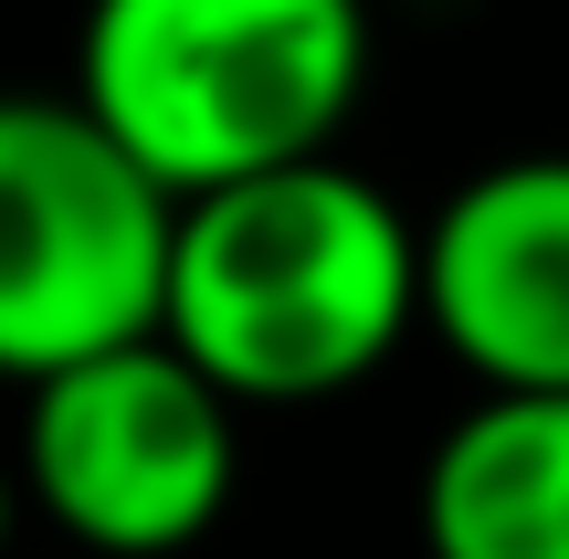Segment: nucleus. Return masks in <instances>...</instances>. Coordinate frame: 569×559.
<instances>
[{"label": "nucleus", "instance_id": "obj_2", "mask_svg": "<svg viewBox=\"0 0 569 559\" xmlns=\"http://www.w3.org/2000/svg\"><path fill=\"white\" fill-rule=\"evenodd\" d=\"M74 96L169 201L338 159L369 96V0H84Z\"/></svg>", "mask_w": 569, "mask_h": 559}, {"label": "nucleus", "instance_id": "obj_3", "mask_svg": "<svg viewBox=\"0 0 569 559\" xmlns=\"http://www.w3.org/2000/svg\"><path fill=\"white\" fill-rule=\"evenodd\" d=\"M180 201L84 117V96H0V380L84 370L169 317Z\"/></svg>", "mask_w": 569, "mask_h": 559}, {"label": "nucleus", "instance_id": "obj_1", "mask_svg": "<svg viewBox=\"0 0 569 559\" xmlns=\"http://www.w3.org/2000/svg\"><path fill=\"white\" fill-rule=\"evenodd\" d=\"M422 328V222L369 169L306 159L180 201L159 338L232 412H317Z\"/></svg>", "mask_w": 569, "mask_h": 559}, {"label": "nucleus", "instance_id": "obj_5", "mask_svg": "<svg viewBox=\"0 0 569 559\" xmlns=\"http://www.w3.org/2000/svg\"><path fill=\"white\" fill-rule=\"evenodd\" d=\"M422 338L475 391H569V148L443 190L422 222Z\"/></svg>", "mask_w": 569, "mask_h": 559}, {"label": "nucleus", "instance_id": "obj_7", "mask_svg": "<svg viewBox=\"0 0 569 559\" xmlns=\"http://www.w3.org/2000/svg\"><path fill=\"white\" fill-rule=\"evenodd\" d=\"M21 507H32V486H21V465H0V549H11V528H21Z\"/></svg>", "mask_w": 569, "mask_h": 559}, {"label": "nucleus", "instance_id": "obj_4", "mask_svg": "<svg viewBox=\"0 0 569 559\" xmlns=\"http://www.w3.org/2000/svg\"><path fill=\"white\" fill-rule=\"evenodd\" d=\"M21 486L32 518L84 559H180L222 528L243 476V412L169 338L106 349L21 391Z\"/></svg>", "mask_w": 569, "mask_h": 559}, {"label": "nucleus", "instance_id": "obj_6", "mask_svg": "<svg viewBox=\"0 0 569 559\" xmlns=\"http://www.w3.org/2000/svg\"><path fill=\"white\" fill-rule=\"evenodd\" d=\"M422 559H569V391H475L422 455Z\"/></svg>", "mask_w": 569, "mask_h": 559}]
</instances>
